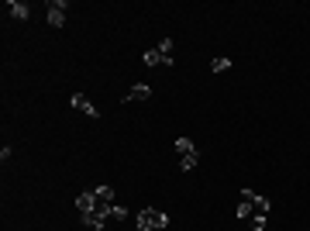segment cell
<instances>
[{
	"mask_svg": "<svg viewBox=\"0 0 310 231\" xmlns=\"http://www.w3.org/2000/svg\"><path fill=\"white\" fill-rule=\"evenodd\" d=\"M172 217L166 214V211H159V207H145V211H138V231H162L169 228Z\"/></svg>",
	"mask_w": 310,
	"mask_h": 231,
	"instance_id": "obj_1",
	"label": "cell"
},
{
	"mask_svg": "<svg viewBox=\"0 0 310 231\" xmlns=\"http://www.w3.org/2000/svg\"><path fill=\"white\" fill-rule=\"evenodd\" d=\"M145 66H172V38H162L159 48H145Z\"/></svg>",
	"mask_w": 310,
	"mask_h": 231,
	"instance_id": "obj_2",
	"label": "cell"
},
{
	"mask_svg": "<svg viewBox=\"0 0 310 231\" xmlns=\"http://www.w3.org/2000/svg\"><path fill=\"white\" fill-rule=\"evenodd\" d=\"M66 11H69L66 0H48V24H52V28H62V24H66Z\"/></svg>",
	"mask_w": 310,
	"mask_h": 231,
	"instance_id": "obj_3",
	"label": "cell"
},
{
	"mask_svg": "<svg viewBox=\"0 0 310 231\" xmlns=\"http://www.w3.org/2000/svg\"><path fill=\"white\" fill-rule=\"evenodd\" d=\"M69 104H72V107H76V111H83L86 117H93V121H97V117H100V111H97V107H93V104H90V100H86L83 93H72V97H69Z\"/></svg>",
	"mask_w": 310,
	"mask_h": 231,
	"instance_id": "obj_4",
	"label": "cell"
},
{
	"mask_svg": "<svg viewBox=\"0 0 310 231\" xmlns=\"http://www.w3.org/2000/svg\"><path fill=\"white\" fill-rule=\"evenodd\" d=\"M4 11L14 17V21H28V14H31V7H28V4H21V0H7Z\"/></svg>",
	"mask_w": 310,
	"mask_h": 231,
	"instance_id": "obj_5",
	"label": "cell"
},
{
	"mask_svg": "<svg viewBox=\"0 0 310 231\" xmlns=\"http://www.w3.org/2000/svg\"><path fill=\"white\" fill-rule=\"evenodd\" d=\"M148 97H152V87H148V83H135V87L124 93V104H131V100H148Z\"/></svg>",
	"mask_w": 310,
	"mask_h": 231,
	"instance_id": "obj_6",
	"label": "cell"
},
{
	"mask_svg": "<svg viewBox=\"0 0 310 231\" xmlns=\"http://www.w3.org/2000/svg\"><path fill=\"white\" fill-rule=\"evenodd\" d=\"M76 207H80V214H90V211L97 207V197H93V190H83V193L76 197Z\"/></svg>",
	"mask_w": 310,
	"mask_h": 231,
	"instance_id": "obj_7",
	"label": "cell"
},
{
	"mask_svg": "<svg viewBox=\"0 0 310 231\" xmlns=\"http://www.w3.org/2000/svg\"><path fill=\"white\" fill-rule=\"evenodd\" d=\"M252 207H255V214H262V217H266L269 211H272V200H269V197H259V193H255Z\"/></svg>",
	"mask_w": 310,
	"mask_h": 231,
	"instance_id": "obj_8",
	"label": "cell"
},
{
	"mask_svg": "<svg viewBox=\"0 0 310 231\" xmlns=\"http://www.w3.org/2000/svg\"><path fill=\"white\" fill-rule=\"evenodd\" d=\"M83 224H86V228H93V231H100L104 224H107V221H104L97 211H90V214H83Z\"/></svg>",
	"mask_w": 310,
	"mask_h": 231,
	"instance_id": "obj_9",
	"label": "cell"
},
{
	"mask_svg": "<svg viewBox=\"0 0 310 231\" xmlns=\"http://www.w3.org/2000/svg\"><path fill=\"white\" fill-rule=\"evenodd\" d=\"M172 148H176V152H179V159H183V156H190V152H197V148H193V142H190V138H176V142H172Z\"/></svg>",
	"mask_w": 310,
	"mask_h": 231,
	"instance_id": "obj_10",
	"label": "cell"
},
{
	"mask_svg": "<svg viewBox=\"0 0 310 231\" xmlns=\"http://www.w3.org/2000/svg\"><path fill=\"white\" fill-rule=\"evenodd\" d=\"M93 197H97V203H114V187H97Z\"/></svg>",
	"mask_w": 310,
	"mask_h": 231,
	"instance_id": "obj_11",
	"label": "cell"
},
{
	"mask_svg": "<svg viewBox=\"0 0 310 231\" xmlns=\"http://www.w3.org/2000/svg\"><path fill=\"white\" fill-rule=\"evenodd\" d=\"M197 162H200V152H190V156H183V159H179V166L190 173V169H197Z\"/></svg>",
	"mask_w": 310,
	"mask_h": 231,
	"instance_id": "obj_12",
	"label": "cell"
},
{
	"mask_svg": "<svg viewBox=\"0 0 310 231\" xmlns=\"http://www.w3.org/2000/svg\"><path fill=\"white\" fill-rule=\"evenodd\" d=\"M211 69H214V72H224V69H231V59H227V56H217V59L211 62Z\"/></svg>",
	"mask_w": 310,
	"mask_h": 231,
	"instance_id": "obj_13",
	"label": "cell"
},
{
	"mask_svg": "<svg viewBox=\"0 0 310 231\" xmlns=\"http://www.w3.org/2000/svg\"><path fill=\"white\" fill-rule=\"evenodd\" d=\"M252 211H255V207H252V200H245V203H238V211H235V214H238L241 221H248V217H252Z\"/></svg>",
	"mask_w": 310,
	"mask_h": 231,
	"instance_id": "obj_14",
	"label": "cell"
},
{
	"mask_svg": "<svg viewBox=\"0 0 310 231\" xmlns=\"http://www.w3.org/2000/svg\"><path fill=\"white\" fill-rule=\"evenodd\" d=\"M248 221H252V231H262V228H266V217H262V214H252Z\"/></svg>",
	"mask_w": 310,
	"mask_h": 231,
	"instance_id": "obj_15",
	"label": "cell"
}]
</instances>
